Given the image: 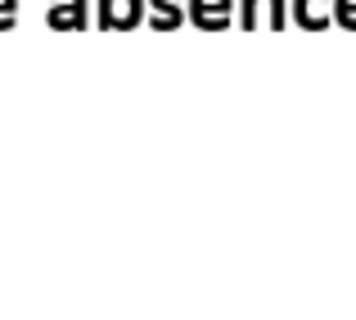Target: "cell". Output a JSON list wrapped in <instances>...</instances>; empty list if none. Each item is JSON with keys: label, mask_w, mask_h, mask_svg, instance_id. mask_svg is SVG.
Masks as SVG:
<instances>
[{"label": "cell", "mask_w": 356, "mask_h": 320, "mask_svg": "<svg viewBox=\"0 0 356 320\" xmlns=\"http://www.w3.org/2000/svg\"><path fill=\"white\" fill-rule=\"evenodd\" d=\"M226 5L230 0H194V18H199V23H226Z\"/></svg>", "instance_id": "6da1fadb"}, {"label": "cell", "mask_w": 356, "mask_h": 320, "mask_svg": "<svg viewBox=\"0 0 356 320\" xmlns=\"http://www.w3.org/2000/svg\"><path fill=\"white\" fill-rule=\"evenodd\" d=\"M339 18H343V23H352V27H356V0H339Z\"/></svg>", "instance_id": "7a4b0ae2"}]
</instances>
